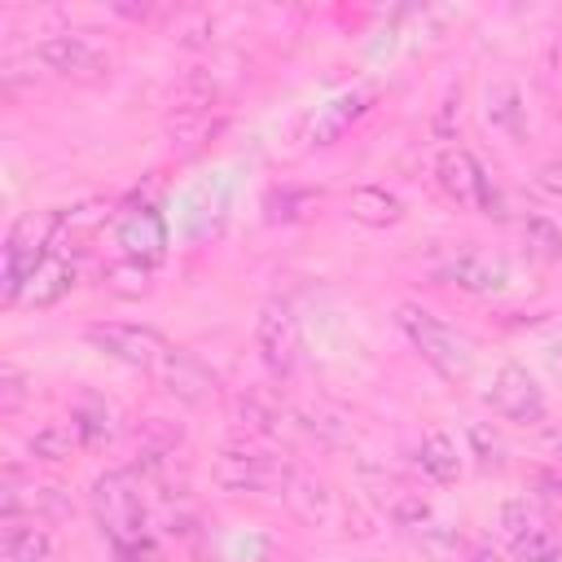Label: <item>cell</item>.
I'll return each mask as SVG.
<instances>
[{
    "label": "cell",
    "mask_w": 562,
    "mask_h": 562,
    "mask_svg": "<svg viewBox=\"0 0 562 562\" xmlns=\"http://www.w3.org/2000/svg\"><path fill=\"white\" fill-rule=\"evenodd\" d=\"M522 241H527V250L536 255V259H562V233H558V224L553 220H544V215H522Z\"/></svg>",
    "instance_id": "cb8c5ba5"
},
{
    "label": "cell",
    "mask_w": 562,
    "mask_h": 562,
    "mask_svg": "<svg viewBox=\"0 0 562 562\" xmlns=\"http://www.w3.org/2000/svg\"><path fill=\"white\" fill-rule=\"evenodd\" d=\"M92 501V518L101 527V536L114 549V562H154V544H149V527H145V496L132 470H110L92 483L88 492Z\"/></svg>",
    "instance_id": "6da1fadb"
},
{
    "label": "cell",
    "mask_w": 562,
    "mask_h": 562,
    "mask_svg": "<svg viewBox=\"0 0 562 562\" xmlns=\"http://www.w3.org/2000/svg\"><path fill=\"white\" fill-rule=\"evenodd\" d=\"M417 465H422V474H426L430 483H439V487L457 483V474H461V452H457V439H452L443 426H430V430L422 435Z\"/></svg>",
    "instance_id": "2e32d148"
},
{
    "label": "cell",
    "mask_w": 562,
    "mask_h": 562,
    "mask_svg": "<svg viewBox=\"0 0 562 562\" xmlns=\"http://www.w3.org/2000/svg\"><path fill=\"white\" fill-rule=\"evenodd\" d=\"M285 505L303 518V522H325L329 518V487L307 479V474H294L290 487H285Z\"/></svg>",
    "instance_id": "44dd1931"
},
{
    "label": "cell",
    "mask_w": 562,
    "mask_h": 562,
    "mask_svg": "<svg viewBox=\"0 0 562 562\" xmlns=\"http://www.w3.org/2000/svg\"><path fill=\"white\" fill-rule=\"evenodd\" d=\"M443 277H448L457 290H465V294H501L505 281H509V268H505L501 255H492V250H483V246H461V250L448 255Z\"/></svg>",
    "instance_id": "30bf717a"
},
{
    "label": "cell",
    "mask_w": 562,
    "mask_h": 562,
    "mask_svg": "<svg viewBox=\"0 0 562 562\" xmlns=\"http://www.w3.org/2000/svg\"><path fill=\"white\" fill-rule=\"evenodd\" d=\"M347 215L356 224H364V228H391V224L404 220V202L386 184H360L347 198Z\"/></svg>",
    "instance_id": "9a60e30c"
},
{
    "label": "cell",
    "mask_w": 562,
    "mask_h": 562,
    "mask_svg": "<svg viewBox=\"0 0 562 562\" xmlns=\"http://www.w3.org/2000/svg\"><path fill=\"white\" fill-rule=\"evenodd\" d=\"M505 544H509V558H514V562H562V540H558L544 522L527 527L522 536H514V540H505Z\"/></svg>",
    "instance_id": "7402d4cb"
},
{
    "label": "cell",
    "mask_w": 562,
    "mask_h": 562,
    "mask_svg": "<svg viewBox=\"0 0 562 562\" xmlns=\"http://www.w3.org/2000/svg\"><path fill=\"white\" fill-rule=\"evenodd\" d=\"M35 57L44 70L61 75V79H101L110 75V57L105 48H97L88 35L79 31H61V35H44L35 44Z\"/></svg>",
    "instance_id": "9c48e42d"
},
{
    "label": "cell",
    "mask_w": 562,
    "mask_h": 562,
    "mask_svg": "<svg viewBox=\"0 0 562 562\" xmlns=\"http://www.w3.org/2000/svg\"><path fill=\"white\" fill-rule=\"evenodd\" d=\"M114 241L123 246V259H136L145 268H158L162 255H167V224L158 211L140 206V211H127L119 215L114 224Z\"/></svg>",
    "instance_id": "8fae6325"
},
{
    "label": "cell",
    "mask_w": 562,
    "mask_h": 562,
    "mask_svg": "<svg viewBox=\"0 0 562 562\" xmlns=\"http://www.w3.org/2000/svg\"><path fill=\"white\" fill-rule=\"evenodd\" d=\"M101 285L114 299H145L154 290V268H145L136 259H114L101 268Z\"/></svg>",
    "instance_id": "d6986e66"
},
{
    "label": "cell",
    "mask_w": 562,
    "mask_h": 562,
    "mask_svg": "<svg viewBox=\"0 0 562 562\" xmlns=\"http://www.w3.org/2000/svg\"><path fill=\"white\" fill-rule=\"evenodd\" d=\"M487 404L501 422H514V426H540L544 413H549V400H544V386L536 382V373H527V364L518 360H505L487 386Z\"/></svg>",
    "instance_id": "8992f818"
},
{
    "label": "cell",
    "mask_w": 562,
    "mask_h": 562,
    "mask_svg": "<svg viewBox=\"0 0 562 562\" xmlns=\"http://www.w3.org/2000/svg\"><path fill=\"white\" fill-rule=\"evenodd\" d=\"M83 342L92 351H101V356H110V360H119L127 369H145V373H154L158 360H162V351H167V342H162L158 329L127 325V321H97V325L83 329Z\"/></svg>",
    "instance_id": "5b68a950"
},
{
    "label": "cell",
    "mask_w": 562,
    "mask_h": 562,
    "mask_svg": "<svg viewBox=\"0 0 562 562\" xmlns=\"http://www.w3.org/2000/svg\"><path fill=\"white\" fill-rule=\"evenodd\" d=\"M299 470L281 457V452H268V448H246V443H233L215 457V483L224 492H281L290 487Z\"/></svg>",
    "instance_id": "277c9868"
},
{
    "label": "cell",
    "mask_w": 562,
    "mask_h": 562,
    "mask_svg": "<svg viewBox=\"0 0 562 562\" xmlns=\"http://www.w3.org/2000/svg\"><path fill=\"white\" fill-rule=\"evenodd\" d=\"M22 400H26V378L9 364V369L0 373V413H4V417H13Z\"/></svg>",
    "instance_id": "4316f807"
},
{
    "label": "cell",
    "mask_w": 562,
    "mask_h": 562,
    "mask_svg": "<svg viewBox=\"0 0 562 562\" xmlns=\"http://www.w3.org/2000/svg\"><path fill=\"white\" fill-rule=\"evenodd\" d=\"M154 378H158V386H162L171 400H180V404H189V408H202V404H211V400L220 395L215 369H211L202 356L184 351V347H167L162 360H158V369H154Z\"/></svg>",
    "instance_id": "ba28073f"
},
{
    "label": "cell",
    "mask_w": 562,
    "mask_h": 562,
    "mask_svg": "<svg viewBox=\"0 0 562 562\" xmlns=\"http://www.w3.org/2000/svg\"><path fill=\"white\" fill-rule=\"evenodd\" d=\"M255 351L263 360V369L285 382L294 369H299V321L285 303H263L259 307V321H255Z\"/></svg>",
    "instance_id": "52a82bcc"
},
{
    "label": "cell",
    "mask_w": 562,
    "mask_h": 562,
    "mask_svg": "<svg viewBox=\"0 0 562 562\" xmlns=\"http://www.w3.org/2000/svg\"><path fill=\"white\" fill-rule=\"evenodd\" d=\"M540 518L531 514V505L527 501H505V509H501V536L505 540H514V536H522L527 527H536Z\"/></svg>",
    "instance_id": "484cf974"
},
{
    "label": "cell",
    "mask_w": 562,
    "mask_h": 562,
    "mask_svg": "<svg viewBox=\"0 0 562 562\" xmlns=\"http://www.w3.org/2000/svg\"><path fill=\"white\" fill-rule=\"evenodd\" d=\"M70 285H75V263L61 259V255H48L44 268L26 281V290H22L18 303H26V307H53Z\"/></svg>",
    "instance_id": "e0dca14e"
},
{
    "label": "cell",
    "mask_w": 562,
    "mask_h": 562,
    "mask_svg": "<svg viewBox=\"0 0 562 562\" xmlns=\"http://www.w3.org/2000/svg\"><path fill=\"white\" fill-rule=\"evenodd\" d=\"M369 101H373V92H364V88L342 92L338 101H329V105L321 110V119L312 123V140H316V145H329L347 123H356V119L369 110Z\"/></svg>",
    "instance_id": "ac0fdd59"
},
{
    "label": "cell",
    "mask_w": 562,
    "mask_h": 562,
    "mask_svg": "<svg viewBox=\"0 0 562 562\" xmlns=\"http://www.w3.org/2000/svg\"><path fill=\"white\" fill-rule=\"evenodd\" d=\"M228 417L241 439H272L281 430V400L268 386H246L233 395Z\"/></svg>",
    "instance_id": "4fadbf2b"
},
{
    "label": "cell",
    "mask_w": 562,
    "mask_h": 562,
    "mask_svg": "<svg viewBox=\"0 0 562 562\" xmlns=\"http://www.w3.org/2000/svg\"><path fill=\"white\" fill-rule=\"evenodd\" d=\"M470 443L479 448V461H483V465H501V452H505V448H501V439H496V435L487 439V426H483V422H474V426H470Z\"/></svg>",
    "instance_id": "83f0119b"
},
{
    "label": "cell",
    "mask_w": 562,
    "mask_h": 562,
    "mask_svg": "<svg viewBox=\"0 0 562 562\" xmlns=\"http://www.w3.org/2000/svg\"><path fill=\"white\" fill-rule=\"evenodd\" d=\"M26 448H31L35 461H70V457L83 448V439H79L75 422H48V426H40V430L31 435Z\"/></svg>",
    "instance_id": "ffe728a7"
},
{
    "label": "cell",
    "mask_w": 562,
    "mask_h": 562,
    "mask_svg": "<svg viewBox=\"0 0 562 562\" xmlns=\"http://www.w3.org/2000/svg\"><path fill=\"white\" fill-rule=\"evenodd\" d=\"M0 553H4V562H53V536L26 514L22 518H4Z\"/></svg>",
    "instance_id": "5bb4252c"
},
{
    "label": "cell",
    "mask_w": 562,
    "mask_h": 562,
    "mask_svg": "<svg viewBox=\"0 0 562 562\" xmlns=\"http://www.w3.org/2000/svg\"><path fill=\"white\" fill-rule=\"evenodd\" d=\"M483 167H479V158L470 154V149H461V145H448V149H439V158H435V180H439V189L448 193V202H457V206H465V211H479V189H483Z\"/></svg>",
    "instance_id": "7c38bea8"
},
{
    "label": "cell",
    "mask_w": 562,
    "mask_h": 562,
    "mask_svg": "<svg viewBox=\"0 0 562 562\" xmlns=\"http://www.w3.org/2000/svg\"><path fill=\"white\" fill-rule=\"evenodd\" d=\"M395 325L404 329V338L422 351V360H426L439 378L465 382V378L474 373V342H470L457 325H448L443 316H435L430 307H422V303H400V307H395Z\"/></svg>",
    "instance_id": "7a4b0ae2"
},
{
    "label": "cell",
    "mask_w": 562,
    "mask_h": 562,
    "mask_svg": "<svg viewBox=\"0 0 562 562\" xmlns=\"http://www.w3.org/2000/svg\"><path fill=\"white\" fill-rule=\"evenodd\" d=\"M536 184H540L544 193L562 198V158H549V162H540V171H536Z\"/></svg>",
    "instance_id": "f1b7e54d"
},
{
    "label": "cell",
    "mask_w": 562,
    "mask_h": 562,
    "mask_svg": "<svg viewBox=\"0 0 562 562\" xmlns=\"http://www.w3.org/2000/svg\"><path fill=\"white\" fill-rule=\"evenodd\" d=\"M558 448H562V426H558Z\"/></svg>",
    "instance_id": "f546056e"
},
{
    "label": "cell",
    "mask_w": 562,
    "mask_h": 562,
    "mask_svg": "<svg viewBox=\"0 0 562 562\" xmlns=\"http://www.w3.org/2000/svg\"><path fill=\"white\" fill-rule=\"evenodd\" d=\"M61 228V211H22L4 237V303H18L26 281L53 255V237Z\"/></svg>",
    "instance_id": "3957f363"
},
{
    "label": "cell",
    "mask_w": 562,
    "mask_h": 562,
    "mask_svg": "<svg viewBox=\"0 0 562 562\" xmlns=\"http://www.w3.org/2000/svg\"><path fill=\"white\" fill-rule=\"evenodd\" d=\"M70 422H75V430H79L83 448H92V443L110 439V408H105L101 400H92V395H83V400L70 408Z\"/></svg>",
    "instance_id": "d4e9b609"
},
{
    "label": "cell",
    "mask_w": 562,
    "mask_h": 562,
    "mask_svg": "<svg viewBox=\"0 0 562 562\" xmlns=\"http://www.w3.org/2000/svg\"><path fill=\"white\" fill-rule=\"evenodd\" d=\"M487 119H492L496 127H505L514 140H522V97H518L514 83H496V88L487 92Z\"/></svg>",
    "instance_id": "603a6c76"
}]
</instances>
